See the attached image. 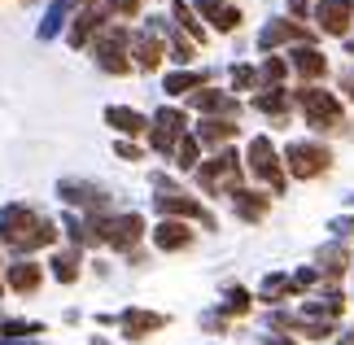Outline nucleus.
<instances>
[{
  "mask_svg": "<svg viewBox=\"0 0 354 345\" xmlns=\"http://www.w3.org/2000/svg\"><path fill=\"white\" fill-rule=\"evenodd\" d=\"M0 241L18 254H35V250H44V245L57 241V227L39 210H31L26 201H13V205L0 210Z\"/></svg>",
  "mask_w": 354,
  "mask_h": 345,
  "instance_id": "1",
  "label": "nucleus"
},
{
  "mask_svg": "<svg viewBox=\"0 0 354 345\" xmlns=\"http://www.w3.org/2000/svg\"><path fill=\"white\" fill-rule=\"evenodd\" d=\"M193 105L201 109V114H214V118H236V114H241L236 96H227V92H210V88L193 92Z\"/></svg>",
  "mask_w": 354,
  "mask_h": 345,
  "instance_id": "17",
  "label": "nucleus"
},
{
  "mask_svg": "<svg viewBox=\"0 0 354 345\" xmlns=\"http://www.w3.org/2000/svg\"><path fill=\"white\" fill-rule=\"evenodd\" d=\"M153 245L162 254H175V250H188L193 245V227L184 223V218H162L153 227Z\"/></svg>",
  "mask_w": 354,
  "mask_h": 345,
  "instance_id": "14",
  "label": "nucleus"
},
{
  "mask_svg": "<svg viewBox=\"0 0 354 345\" xmlns=\"http://www.w3.org/2000/svg\"><path fill=\"white\" fill-rule=\"evenodd\" d=\"M118 328L131 341H140V337H153L158 328H167V315H158V310H122L118 315Z\"/></svg>",
  "mask_w": 354,
  "mask_h": 345,
  "instance_id": "15",
  "label": "nucleus"
},
{
  "mask_svg": "<svg viewBox=\"0 0 354 345\" xmlns=\"http://www.w3.org/2000/svg\"><path fill=\"white\" fill-rule=\"evenodd\" d=\"M333 232H337V236H354V218H337Z\"/></svg>",
  "mask_w": 354,
  "mask_h": 345,
  "instance_id": "40",
  "label": "nucleus"
},
{
  "mask_svg": "<svg viewBox=\"0 0 354 345\" xmlns=\"http://www.w3.org/2000/svg\"><path fill=\"white\" fill-rule=\"evenodd\" d=\"M250 306H254V301H250V293H245V288H227V301L219 306V315H245Z\"/></svg>",
  "mask_w": 354,
  "mask_h": 345,
  "instance_id": "33",
  "label": "nucleus"
},
{
  "mask_svg": "<svg viewBox=\"0 0 354 345\" xmlns=\"http://www.w3.org/2000/svg\"><path fill=\"white\" fill-rule=\"evenodd\" d=\"M48 267H53V275H57L62 284H75V280H79V254H75V250H57Z\"/></svg>",
  "mask_w": 354,
  "mask_h": 345,
  "instance_id": "25",
  "label": "nucleus"
},
{
  "mask_svg": "<svg viewBox=\"0 0 354 345\" xmlns=\"http://www.w3.org/2000/svg\"><path fill=\"white\" fill-rule=\"evenodd\" d=\"M306 9H315V0H289V13H293V18H306Z\"/></svg>",
  "mask_w": 354,
  "mask_h": 345,
  "instance_id": "39",
  "label": "nucleus"
},
{
  "mask_svg": "<svg viewBox=\"0 0 354 345\" xmlns=\"http://www.w3.org/2000/svg\"><path fill=\"white\" fill-rule=\"evenodd\" d=\"M136 9H140V0H105V13H114V18H131Z\"/></svg>",
  "mask_w": 354,
  "mask_h": 345,
  "instance_id": "35",
  "label": "nucleus"
},
{
  "mask_svg": "<svg viewBox=\"0 0 354 345\" xmlns=\"http://www.w3.org/2000/svg\"><path fill=\"white\" fill-rule=\"evenodd\" d=\"M284 71H289V66H284L280 57H267V62H263V71H258V79H263L267 88H280V79H284Z\"/></svg>",
  "mask_w": 354,
  "mask_h": 345,
  "instance_id": "34",
  "label": "nucleus"
},
{
  "mask_svg": "<svg viewBox=\"0 0 354 345\" xmlns=\"http://www.w3.org/2000/svg\"><path fill=\"white\" fill-rule=\"evenodd\" d=\"M79 5H84V9H92V0H79Z\"/></svg>",
  "mask_w": 354,
  "mask_h": 345,
  "instance_id": "44",
  "label": "nucleus"
},
{
  "mask_svg": "<svg viewBox=\"0 0 354 345\" xmlns=\"http://www.w3.org/2000/svg\"><path fill=\"white\" fill-rule=\"evenodd\" d=\"M315 280H319V271H310V267H302V271L293 275V288H306V284H315Z\"/></svg>",
  "mask_w": 354,
  "mask_h": 345,
  "instance_id": "38",
  "label": "nucleus"
},
{
  "mask_svg": "<svg viewBox=\"0 0 354 345\" xmlns=\"http://www.w3.org/2000/svg\"><path fill=\"white\" fill-rule=\"evenodd\" d=\"M284 105H289L284 101V88H267V92L254 96V109L258 114H271V118H284Z\"/></svg>",
  "mask_w": 354,
  "mask_h": 345,
  "instance_id": "26",
  "label": "nucleus"
},
{
  "mask_svg": "<svg viewBox=\"0 0 354 345\" xmlns=\"http://www.w3.org/2000/svg\"><path fill=\"white\" fill-rule=\"evenodd\" d=\"M57 197L66 205H75V210H105L110 205V188H101V184H88V179H62L57 184Z\"/></svg>",
  "mask_w": 354,
  "mask_h": 345,
  "instance_id": "9",
  "label": "nucleus"
},
{
  "mask_svg": "<svg viewBox=\"0 0 354 345\" xmlns=\"http://www.w3.org/2000/svg\"><path fill=\"white\" fill-rule=\"evenodd\" d=\"M39 280H44V271H39L31 258H22V262L9 267V288H13V293H35Z\"/></svg>",
  "mask_w": 354,
  "mask_h": 345,
  "instance_id": "21",
  "label": "nucleus"
},
{
  "mask_svg": "<svg viewBox=\"0 0 354 345\" xmlns=\"http://www.w3.org/2000/svg\"><path fill=\"white\" fill-rule=\"evenodd\" d=\"M162 35H167V44L175 48V62H193V44H188V39L175 31V22H167L162 18Z\"/></svg>",
  "mask_w": 354,
  "mask_h": 345,
  "instance_id": "29",
  "label": "nucleus"
},
{
  "mask_svg": "<svg viewBox=\"0 0 354 345\" xmlns=\"http://www.w3.org/2000/svg\"><path fill=\"white\" fill-rule=\"evenodd\" d=\"M232 210L245 218V223H258V218H263L267 210H271V197H267V192H232Z\"/></svg>",
  "mask_w": 354,
  "mask_h": 345,
  "instance_id": "20",
  "label": "nucleus"
},
{
  "mask_svg": "<svg viewBox=\"0 0 354 345\" xmlns=\"http://www.w3.org/2000/svg\"><path fill=\"white\" fill-rule=\"evenodd\" d=\"M114 153H118V158H127V162H140V149H136V140H118V144H114Z\"/></svg>",
  "mask_w": 354,
  "mask_h": 345,
  "instance_id": "37",
  "label": "nucleus"
},
{
  "mask_svg": "<svg viewBox=\"0 0 354 345\" xmlns=\"http://www.w3.org/2000/svg\"><path fill=\"white\" fill-rule=\"evenodd\" d=\"M162 18H153L145 26V31H136L131 35V53H136V66L140 71H158V62H162Z\"/></svg>",
  "mask_w": 354,
  "mask_h": 345,
  "instance_id": "11",
  "label": "nucleus"
},
{
  "mask_svg": "<svg viewBox=\"0 0 354 345\" xmlns=\"http://www.w3.org/2000/svg\"><path fill=\"white\" fill-rule=\"evenodd\" d=\"M97 31H105V13L101 9H79V18H75V26H71V48H84Z\"/></svg>",
  "mask_w": 354,
  "mask_h": 345,
  "instance_id": "19",
  "label": "nucleus"
},
{
  "mask_svg": "<svg viewBox=\"0 0 354 345\" xmlns=\"http://www.w3.org/2000/svg\"><path fill=\"white\" fill-rule=\"evenodd\" d=\"M293 297V280H284V275H267L263 280V301H284Z\"/></svg>",
  "mask_w": 354,
  "mask_h": 345,
  "instance_id": "30",
  "label": "nucleus"
},
{
  "mask_svg": "<svg viewBox=\"0 0 354 345\" xmlns=\"http://www.w3.org/2000/svg\"><path fill=\"white\" fill-rule=\"evenodd\" d=\"M105 122H110L114 131L131 136V140L149 131V118H145V114H136V109H127V105H110V109H105Z\"/></svg>",
  "mask_w": 354,
  "mask_h": 345,
  "instance_id": "18",
  "label": "nucleus"
},
{
  "mask_svg": "<svg viewBox=\"0 0 354 345\" xmlns=\"http://www.w3.org/2000/svg\"><path fill=\"white\" fill-rule=\"evenodd\" d=\"M297 105H302V114L310 118V127L319 131H342V101H337L333 92H324L315 84H302V92H297Z\"/></svg>",
  "mask_w": 354,
  "mask_h": 345,
  "instance_id": "5",
  "label": "nucleus"
},
{
  "mask_svg": "<svg viewBox=\"0 0 354 345\" xmlns=\"http://www.w3.org/2000/svg\"><path fill=\"white\" fill-rule=\"evenodd\" d=\"M263 345H293V341H289V337H267Z\"/></svg>",
  "mask_w": 354,
  "mask_h": 345,
  "instance_id": "42",
  "label": "nucleus"
},
{
  "mask_svg": "<svg viewBox=\"0 0 354 345\" xmlns=\"http://www.w3.org/2000/svg\"><path fill=\"white\" fill-rule=\"evenodd\" d=\"M245 162H250V175H258L263 184H271V192H284V162H280L276 149H271L267 136H254V140H250Z\"/></svg>",
  "mask_w": 354,
  "mask_h": 345,
  "instance_id": "7",
  "label": "nucleus"
},
{
  "mask_svg": "<svg viewBox=\"0 0 354 345\" xmlns=\"http://www.w3.org/2000/svg\"><path fill=\"white\" fill-rule=\"evenodd\" d=\"M284 158H289V171L297 179H319L324 171L333 167V153H328V149H324V144H306V140L289 144V149H284Z\"/></svg>",
  "mask_w": 354,
  "mask_h": 345,
  "instance_id": "8",
  "label": "nucleus"
},
{
  "mask_svg": "<svg viewBox=\"0 0 354 345\" xmlns=\"http://www.w3.org/2000/svg\"><path fill=\"white\" fill-rule=\"evenodd\" d=\"M201 88H206V75H197V71L167 75V92H201Z\"/></svg>",
  "mask_w": 354,
  "mask_h": 345,
  "instance_id": "28",
  "label": "nucleus"
},
{
  "mask_svg": "<svg viewBox=\"0 0 354 345\" xmlns=\"http://www.w3.org/2000/svg\"><path fill=\"white\" fill-rule=\"evenodd\" d=\"M342 88L350 92V101H354V75H346V79H342Z\"/></svg>",
  "mask_w": 354,
  "mask_h": 345,
  "instance_id": "41",
  "label": "nucleus"
},
{
  "mask_svg": "<svg viewBox=\"0 0 354 345\" xmlns=\"http://www.w3.org/2000/svg\"><path fill=\"white\" fill-rule=\"evenodd\" d=\"M184 109H158V118H153V127H149V144L158 149V153H175L184 140Z\"/></svg>",
  "mask_w": 354,
  "mask_h": 345,
  "instance_id": "10",
  "label": "nucleus"
},
{
  "mask_svg": "<svg viewBox=\"0 0 354 345\" xmlns=\"http://www.w3.org/2000/svg\"><path fill=\"white\" fill-rule=\"evenodd\" d=\"M131 31L127 26H105L97 35V44H92V62L101 66L105 75H127L131 71Z\"/></svg>",
  "mask_w": 354,
  "mask_h": 345,
  "instance_id": "3",
  "label": "nucleus"
},
{
  "mask_svg": "<svg viewBox=\"0 0 354 345\" xmlns=\"http://www.w3.org/2000/svg\"><path fill=\"white\" fill-rule=\"evenodd\" d=\"M315 262H319V271H324V275H342L350 258H346V250H342V245H324V250L315 254Z\"/></svg>",
  "mask_w": 354,
  "mask_h": 345,
  "instance_id": "27",
  "label": "nucleus"
},
{
  "mask_svg": "<svg viewBox=\"0 0 354 345\" xmlns=\"http://www.w3.org/2000/svg\"><path fill=\"white\" fill-rule=\"evenodd\" d=\"M175 158H180V167H184V171H193V167H197V158H201V140H197V136H184L180 149H175Z\"/></svg>",
  "mask_w": 354,
  "mask_h": 345,
  "instance_id": "32",
  "label": "nucleus"
},
{
  "mask_svg": "<svg viewBox=\"0 0 354 345\" xmlns=\"http://www.w3.org/2000/svg\"><path fill=\"white\" fill-rule=\"evenodd\" d=\"M175 22H180V26H184V31L193 35V39H206V31H201V22L193 18V9H188V0H175Z\"/></svg>",
  "mask_w": 354,
  "mask_h": 345,
  "instance_id": "31",
  "label": "nucleus"
},
{
  "mask_svg": "<svg viewBox=\"0 0 354 345\" xmlns=\"http://www.w3.org/2000/svg\"><path fill=\"white\" fill-rule=\"evenodd\" d=\"M293 71L302 75V79H319L324 71H328V62H324L319 48H306V44H302V48L293 53Z\"/></svg>",
  "mask_w": 354,
  "mask_h": 345,
  "instance_id": "23",
  "label": "nucleus"
},
{
  "mask_svg": "<svg viewBox=\"0 0 354 345\" xmlns=\"http://www.w3.org/2000/svg\"><path fill=\"white\" fill-rule=\"evenodd\" d=\"M276 44H306V48H315V35H310L302 22H267L263 31H258V48H276Z\"/></svg>",
  "mask_w": 354,
  "mask_h": 345,
  "instance_id": "12",
  "label": "nucleus"
},
{
  "mask_svg": "<svg viewBox=\"0 0 354 345\" xmlns=\"http://www.w3.org/2000/svg\"><path fill=\"white\" fill-rule=\"evenodd\" d=\"M350 18H354L350 0H319V5H315V22H319L324 35H346L350 31Z\"/></svg>",
  "mask_w": 354,
  "mask_h": 345,
  "instance_id": "13",
  "label": "nucleus"
},
{
  "mask_svg": "<svg viewBox=\"0 0 354 345\" xmlns=\"http://www.w3.org/2000/svg\"><path fill=\"white\" fill-rule=\"evenodd\" d=\"M193 136H197L201 144H210V149H214V144H227V140L236 136V122H232V118H206Z\"/></svg>",
  "mask_w": 354,
  "mask_h": 345,
  "instance_id": "22",
  "label": "nucleus"
},
{
  "mask_svg": "<svg viewBox=\"0 0 354 345\" xmlns=\"http://www.w3.org/2000/svg\"><path fill=\"white\" fill-rule=\"evenodd\" d=\"M350 53H354V39H350Z\"/></svg>",
  "mask_w": 354,
  "mask_h": 345,
  "instance_id": "45",
  "label": "nucleus"
},
{
  "mask_svg": "<svg viewBox=\"0 0 354 345\" xmlns=\"http://www.w3.org/2000/svg\"><path fill=\"white\" fill-rule=\"evenodd\" d=\"M254 84H258V75L250 71V66H236V71H232V88L245 92V88H254Z\"/></svg>",
  "mask_w": 354,
  "mask_h": 345,
  "instance_id": "36",
  "label": "nucleus"
},
{
  "mask_svg": "<svg viewBox=\"0 0 354 345\" xmlns=\"http://www.w3.org/2000/svg\"><path fill=\"white\" fill-rule=\"evenodd\" d=\"M193 5H197V13L214 26V31H236L241 26V9L227 5V0H193Z\"/></svg>",
  "mask_w": 354,
  "mask_h": 345,
  "instance_id": "16",
  "label": "nucleus"
},
{
  "mask_svg": "<svg viewBox=\"0 0 354 345\" xmlns=\"http://www.w3.org/2000/svg\"><path fill=\"white\" fill-rule=\"evenodd\" d=\"M342 345H354V333H346V337H342Z\"/></svg>",
  "mask_w": 354,
  "mask_h": 345,
  "instance_id": "43",
  "label": "nucleus"
},
{
  "mask_svg": "<svg viewBox=\"0 0 354 345\" xmlns=\"http://www.w3.org/2000/svg\"><path fill=\"white\" fill-rule=\"evenodd\" d=\"M197 179H201V188H206L210 197H227V201H232V192H236V184H241V158L232 153V149H223L219 158L201 162Z\"/></svg>",
  "mask_w": 354,
  "mask_h": 345,
  "instance_id": "6",
  "label": "nucleus"
},
{
  "mask_svg": "<svg viewBox=\"0 0 354 345\" xmlns=\"http://www.w3.org/2000/svg\"><path fill=\"white\" fill-rule=\"evenodd\" d=\"M0 288H5V280H0Z\"/></svg>",
  "mask_w": 354,
  "mask_h": 345,
  "instance_id": "46",
  "label": "nucleus"
},
{
  "mask_svg": "<svg viewBox=\"0 0 354 345\" xmlns=\"http://www.w3.org/2000/svg\"><path fill=\"white\" fill-rule=\"evenodd\" d=\"M71 5H79V0H53L48 13H44V22H39V39H53L62 31V22L71 18Z\"/></svg>",
  "mask_w": 354,
  "mask_h": 345,
  "instance_id": "24",
  "label": "nucleus"
},
{
  "mask_svg": "<svg viewBox=\"0 0 354 345\" xmlns=\"http://www.w3.org/2000/svg\"><path fill=\"white\" fill-rule=\"evenodd\" d=\"M145 236V218L140 214H92V223H88V245H114V250H136Z\"/></svg>",
  "mask_w": 354,
  "mask_h": 345,
  "instance_id": "2",
  "label": "nucleus"
},
{
  "mask_svg": "<svg viewBox=\"0 0 354 345\" xmlns=\"http://www.w3.org/2000/svg\"><path fill=\"white\" fill-rule=\"evenodd\" d=\"M153 210H158L162 218H188V223H201L206 232H214V227H219V223H214V214H210V210H206L201 201L184 197L180 188L162 184V179H158V197H153Z\"/></svg>",
  "mask_w": 354,
  "mask_h": 345,
  "instance_id": "4",
  "label": "nucleus"
}]
</instances>
